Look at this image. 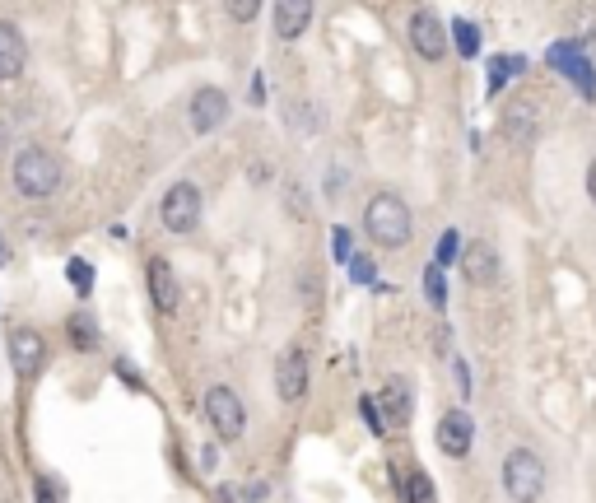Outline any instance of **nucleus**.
I'll list each match as a JSON object with an SVG mask.
<instances>
[{
    "label": "nucleus",
    "instance_id": "nucleus-28",
    "mask_svg": "<svg viewBox=\"0 0 596 503\" xmlns=\"http://www.w3.org/2000/svg\"><path fill=\"white\" fill-rule=\"evenodd\" d=\"M457 243H461V238H457V229H447L443 238H438V261H434V266H447V261L457 257Z\"/></svg>",
    "mask_w": 596,
    "mask_h": 503
},
{
    "label": "nucleus",
    "instance_id": "nucleus-3",
    "mask_svg": "<svg viewBox=\"0 0 596 503\" xmlns=\"http://www.w3.org/2000/svg\"><path fill=\"white\" fill-rule=\"evenodd\" d=\"M503 490L513 503H536L545 494V462L531 448H513L503 457Z\"/></svg>",
    "mask_w": 596,
    "mask_h": 503
},
{
    "label": "nucleus",
    "instance_id": "nucleus-34",
    "mask_svg": "<svg viewBox=\"0 0 596 503\" xmlns=\"http://www.w3.org/2000/svg\"><path fill=\"white\" fill-rule=\"evenodd\" d=\"M0 154H5V122H0Z\"/></svg>",
    "mask_w": 596,
    "mask_h": 503
},
{
    "label": "nucleus",
    "instance_id": "nucleus-15",
    "mask_svg": "<svg viewBox=\"0 0 596 503\" xmlns=\"http://www.w3.org/2000/svg\"><path fill=\"white\" fill-rule=\"evenodd\" d=\"M24 61H28V47H24L19 24L0 19V80H19V75H24Z\"/></svg>",
    "mask_w": 596,
    "mask_h": 503
},
{
    "label": "nucleus",
    "instance_id": "nucleus-2",
    "mask_svg": "<svg viewBox=\"0 0 596 503\" xmlns=\"http://www.w3.org/2000/svg\"><path fill=\"white\" fill-rule=\"evenodd\" d=\"M14 187L28 201H47L61 187V164L42 145H24V150L14 154Z\"/></svg>",
    "mask_w": 596,
    "mask_h": 503
},
{
    "label": "nucleus",
    "instance_id": "nucleus-16",
    "mask_svg": "<svg viewBox=\"0 0 596 503\" xmlns=\"http://www.w3.org/2000/svg\"><path fill=\"white\" fill-rule=\"evenodd\" d=\"M149 299H154V308H159L163 317H173L177 313V275H173V266L163 257H154L149 261Z\"/></svg>",
    "mask_w": 596,
    "mask_h": 503
},
{
    "label": "nucleus",
    "instance_id": "nucleus-19",
    "mask_svg": "<svg viewBox=\"0 0 596 503\" xmlns=\"http://www.w3.org/2000/svg\"><path fill=\"white\" fill-rule=\"evenodd\" d=\"M401 499H406V503H438L434 499V480L424 476L420 466L401 471Z\"/></svg>",
    "mask_w": 596,
    "mask_h": 503
},
{
    "label": "nucleus",
    "instance_id": "nucleus-30",
    "mask_svg": "<svg viewBox=\"0 0 596 503\" xmlns=\"http://www.w3.org/2000/svg\"><path fill=\"white\" fill-rule=\"evenodd\" d=\"M285 196H289V215H298V219H308V201H303V196H308V191H303V187H289Z\"/></svg>",
    "mask_w": 596,
    "mask_h": 503
},
{
    "label": "nucleus",
    "instance_id": "nucleus-6",
    "mask_svg": "<svg viewBox=\"0 0 596 503\" xmlns=\"http://www.w3.org/2000/svg\"><path fill=\"white\" fill-rule=\"evenodd\" d=\"M406 38L410 47H415V56H424V61H443L447 56V24L438 19L434 10H415L410 14V24H406Z\"/></svg>",
    "mask_w": 596,
    "mask_h": 503
},
{
    "label": "nucleus",
    "instance_id": "nucleus-18",
    "mask_svg": "<svg viewBox=\"0 0 596 503\" xmlns=\"http://www.w3.org/2000/svg\"><path fill=\"white\" fill-rule=\"evenodd\" d=\"M285 122H289L294 136H317V131H322V112L312 108V103H294V98H289V103H285Z\"/></svg>",
    "mask_w": 596,
    "mask_h": 503
},
{
    "label": "nucleus",
    "instance_id": "nucleus-12",
    "mask_svg": "<svg viewBox=\"0 0 596 503\" xmlns=\"http://www.w3.org/2000/svg\"><path fill=\"white\" fill-rule=\"evenodd\" d=\"M471 438H475V420L466 410H443V420H438V448L447 457H466L471 452Z\"/></svg>",
    "mask_w": 596,
    "mask_h": 503
},
{
    "label": "nucleus",
    "instance_id": "nucleus-27",
    "mask_svg": "<svg viewBox=\"0 0 596 503\" xmlns=\"http://www.w3.org/2000/svg\"><path fill=\"white\" fill-rule=\"evenodd\" d=\"M359 410H364V424L373 429V434H387V420H382V410H378V401H359Z\"/></svg>",
    "mask_w": 596,
    "mask_h": 503
},
{
    "label": "nucleus",
    "instance_id": "nucleus-5",
    "mask_svg": "<svg viewBox=\"0 0 596 503\" xmlns=\"http://www.w3.org/2000/svg\"><path fill=\"white\" fill-rule=\"evenodd\" d=\"M205 420H210V429H215L224 443H238L247 429V410H243V401H238V392H233V387H210V392H205Z\"/></svg>",
    "mask_w": 596,
    "mask_h": 503
},
{
    "label": "nucleus",
    "instance_id": "nucleus-26",
    "mask_svg": "<svg viewBox=\"0 0 596 503\" xmlns=\"http://www.w3.org/2000/svg\"><path fill=\"white\" fill-rule=\"evenodd\" d=\"M66 271H70V285L80 289V294H89V289H94V266H89V261L75 257V261L66 266Z\"/></svg>",
    "mask_w": 596,
    "mask_h": 503
},
{
    "label": "nucleus",
    "instance_id": "nucleus-14",
    "mask_svg": "<svg viewBox=\"0 0 596 503\" xmlns=\"http://www.w3.org/2000/svg\"><path fill=\"white\" fill-rule=\"evenodd\" d=\"M378 410H382V420L392 424V429L410 424V410H415V392H410V382L406 378H387V387H382V396H378Z\"/></svg>",
    "mask_w": 596,
    "mask_h": 503
},
{
    "label": "nucleus",
    "instance_id": "nucleus-11",
    "mask_svg": "<svg viewBox=\"0 0 596 503\" xmlns=\"http://www.w3.org/2000/svg\"><path fill=\"white\" fill-rule=\"evenodd\" d=\"M461 271L471 285H494L499 280V247L485 243V238H475V243L461 247Z\"/></svg>",
    "mask_w": 596,
    "mask_h": 503
},
{
    "label": "nucleus",
    "instance_id": "nucleus-17",
    "mask_svg": "<svg viewBox=\"0 0 596 503\" xmlns=\"http://www.w3.org/2000/svg\"><path fill=\"white\" fill-rule=\"evenodd\" d=\"M536 117H541V103H513V108L503 112V136L513 140V145H531V140H536V131H541V122H536Z\"/></svg>",
    "mask_w": 596,
    "mask_h": 503
},
{
    "label": "nucleus",
    "instance_id": "nucleus-31",
    "mask_svg": "<svg viewBox=\"0 0 596 503\" xmlns=\"http://www.w3.org/2000/svg\"><path fill=\"white\" fill-rule=\"evenodd\" d=\"M350 271H354V280H359V285H368V280H373V271H378V266H373V261H368V257H350Z\"/></svg>",
    "mask_w": 596,
    "mask_h": 503
},
{
    "label": "nucleus",
    "instance_id": "nucleus-33",
    "mask_svg": "<svg viewBox=\"0 0 596 503\" xmlns=\"http://www.w3.org/2000/svg\"><path fill=\"white\" fill-rule=\"evenodd\" d=\"M5 261H10V247H5V238H0V266H5Z\"/></svg>",
    "mask_w": 596,
    "mask_h": 503
},
{
    "label": "nucleus",
    "instance_id": "nucleus-29",
    "mask_svg": "<svg viewBox=\"0 0 596 503\" xmlns=\"http://www.w3.org/2000/svg\"><path fill=\"white\" fill-rule=\"evenodd\" d=\"M331 257H336V261H350V229H336V233H331Z\"/></svg>",
    "mask_w": 596,
    "mask_h": 503
},
{
    "label": "nucleus",
    "instance_id": "nucleus-22",
    "mask_svg": "<svg viewBox=\"0 0 596 503\" xmlns=\"http://www.w3.org/2000/svg\"><path fill=\"white\" fill-rule=\"evenodd\" d=\"M447 33L457 38V52H461V56H475V52H480V33H475V24H466V19H452V24H447Z\"/></svg>",
    "mask_w": 596,
    "mask_h": 503
},
{
    "label": "nucleus",
    "instance_id": "nucleus-7",
    "mask_svg": "<svg viewBox=\"0 0 596 503\" xmlns=\"http://www.w3.org/2000/svg\"><path fill=\"white\" fill-rule=\"evenodd\" d=\"M550 66H555L559 75H569L587 103L596 98V70L587 66V56H583V47H578V42H555V47H550Z\"/></svg>",
    "mask_w": 596,
    "mask_h": 503
},
{
    "label": "nucleus",
    "instance_id": "nucleus-24",
    "mask_svg": "<svg viewBox=\"0 0 596 503\" xmlns=\"http://www.w3.org/2000/svg\"><path fill=\"white\" fill-rule=\"evenodd\" d=\"M224 10H229L233 24H252L261 14V0H224Z\"/></svg>",
    "mask_w": 596,
    "mask_h": 503
},
{
    "label": "nucleus",
    "instance_id": "nucleus-23",
    "mask_svg": "<svg viewBox=\"0 0 596 503\" xmlns=\"http://www.w3.org/2000/svg\"><path fill=\"white\" fill-rule=\"evenodd\" d=\"M424 294H429V303H434V308H447V285H443V266H429V271H424Z\"/></svg>",
    "mask_w": 596,
    "mask_h": 503
},
{
    "label": "nucleus",
    "instance_id": "nucleus-32",
    "mask_svg": "<svg viewBox=\"0 0 596 503\" xmlns=\"http://www.w3.org/2000/svg\"><path fill=\"white\" fill-rule=\"evenodd\" d=\"M587 196H592V205H596V159H592V168H587Z\"/></svg>",
    "mask_w": 596,
    "mask_h": 503
},
{
    "label": "nucleus",
    "instance_id": "nucleus-25",
    "mask_svg": "<svg viewBox=\"0 0 596 503\" xmlns=\"http://www.w3.org/2000/svg\"><path fill=\"white\" fill-rule=\"evenodd\" d=\"M33 490H38V503H66V485L52 476H38L33 480Z\"/></svg>",
    "mask_w": 596,
    "mask_h": 503
},
{
    "label": "nucleus",
    "instance_id": "nucleus-8",
    "mask_svg": "<svg viewBox=\"0 0 596 503\" xmlns=\"http://www.w3.org/2000/svg\"><path fill=\"white\" fill-rule=\"evenodd\" d=\"M275 392H280V401H303L308 396V354L298 350V345H289L280 359H275Z\"/></svg>",
    "mask_w": 596,
    "mask_h": 503
},
{
    "label": "nucleus",
    "instance_id": "nucleus-4",
    "mask_svg": "<svg viewBox=\"0 0 596 503\" xmlns=\"http://www.w3.org/2000/svg\"><path fill=\"white\" fill-rule=\"evenodd\" d=\"M159 219L168 233H196V224H201V187L196 182H173L159 201Z\"/></svg>",
    "mask_w": 596,
    "mask_h": 503
},
{
    "label": "nucleus",
    "instance_id": "nucleus-21",
    "mask_svg": "<svg viewBox=\"0 0 596 503\" xmlns=\"http://www.w3.org/2000/svg\"><path fill=\"white\" fill-rule=\"evenodd\" d=\"M70 340H75V350H94V340H98L94 317H89V313H75V317H70Z\"/></svg>",
    "mask_w": 596,
    "mask_h": 503
},
{
    "label": "nucleus",
    "instance_id": "nucleus-10",
    "mask_svg": "<svg viewBox=\"0 0 596 503\" xmlns=\"http://www.w3.org/2000/svg\"><path fill=\"white\" fill-rule=\"evenodd\" d=\"M10 364L19 378H38L42 364H47V340L33 327H14L10 331Z\"/></svg>",
    "mask_w": 596,
    "mask_h": 503
},
{
    "label": "nucleus",
    "instance_id": "nucleus-9",
    "mask_svg": "<svg viewBox=\"0 0 596 503\" xmlns=\"http://www.w3.org/2000/svg\"><path fill=\"white\" fill-rule=\"evenodd\" d=\"M224 122H229V94L215 89V84L196 89V94H191V131H196V136H210V131H219Z\"/></svg>",
    "mask_w": 596,
    "mask_h": 503
},
{
    "label": "nucleus",
    "instance_id": "nucleus-1",
    "mask_svg": "<svg viewBox=\"0 0 596 503\" xmlns=\"http://www.w3.org/2000/svg\"><path fill=\"white\" fill-rule=\"evenodd\" d=\"M364 233L373 238V247H387V252L406 247L410 233H415L410 205L401 201V196H392V191H378V196L364 205Z\"/></svg>",
    "mask_w": 596,
    "mask_h": 503
},
{
    "label": "nucleus",
    "instance_id": "nucleus-20",
    "mask_svg": "<svg viewBox=\"0 0 596 503\" xmlns=\"http://www.w3.org/2000/svg\"><path fill=\"white\" fill-rule=\"evenodd\" d=\"M522 70H527L522 56H494V61H489V94H503L508 75H522Z\"/></svg>",
    "mask_w": 596,
    "mask_h": 503
},
{
    "label": "nucleus",
    "instance_id": "nucleus-13",
    "mask_svg": "<svg viewBox=\"0 0 596 503\" xmlns=\"http://www.w3.org/2000/svg\"><path fill=\"white\" fill-rule=\"evenodd\" d=\"M312 0H275V38H285V42H294V38H303L308 33V24H312Z\"/></svg>",
    "mask_w": 596,
    "mask_h": 503
}]
</instances>
